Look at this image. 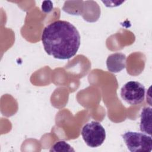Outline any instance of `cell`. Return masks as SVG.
<instances>
[{
	"label": "cell",
	"mask_w": 152,
	"mask_h": 152,
	"mask_svg": "<svg viewBox=\"0 0 152 152\" xmlns=\"http://www.w3.org/2000/svg\"><path fill=\"white\" fill-rule=\"evenodd\" d=\"M41 40L45 52L55 59H69L74 56L80 46V35L71 23L56 20L43 29Z\"/></svg>",
	"instance_id": "6da1fadb"
},
{
	"label": "cell",
	"mask_w": 152,
	"mask_h": 152,
	"mask_svg": "<svg viewBox=\"0 0 152 152\" xmlns=\"http://www.w3.org/2000/svg\"><path fill=\"white\" fill-rule=\"evenodd\" d=\"M81 134L86 144L91 148L100 146L106 139V131L97 121H92L86 124L81 129Z\"/></svg>",
	"instance_id": "7a4b0ae2"
},
{
	"label": "cell",
	"mask_w": 152,
	"mask_h": 152,
	"mask_svg": "<svg viewBox=\"0 0 152 152\" xmlns=\"http://www.w3.org/2000/svg\"><path fill=\"white\" fill-rule=\"evenodd\" d=\"M122 137L127 148L131 152H150L152 150L151 135L143 132L127 131L122 135Z\"/></svg>",
	"instance_id": "3957f363"
},
{
	"label": "cell",
	"mask_w": 152,
	"mask_h": 152,
	"mask_svg": "<svg viewBox=\"0 0 152 152\" xmlns=\"http://www.w3.org/2000/svg\"><path fill=\"white\" fill-rule=\"evenodd\" d=\"M145 88L140 83L130 81L125 83L121 90V96L127 103L136 105L142 103L145 99Z\"/></svg>",
	"instance_id": "277c9868"
},
{
	"label": "cell",
	"mask_w": 152,
	"mask_h": 152,
	"mask_svg": "<svg viewBox=\"0 0 152 152\" xmlns=\"http://www.w3.org/2000/svg\"><path fill=\"white\" fill-rule=\"evenodd\" d=\"M126 56L122 53H115L110 55L106 60L107 69L113 73H117L125 68Z\"/></svg>",
	"instance_id": "5b68a950"
},
{
	"label": "cell",
	"mask_w": 152,
	"mask_h": 152,
	"mask_svg": "<svg viewBox=\"0 0 152 152\" xmlns=\"http://www.w3.org/2000/svg\"><path fill=\"white\" fill-rule=\"evenodd\" d=\"M140 129L141 132L151 135V107L147 106L142 109L140 115Z\"/></svg>",
	"instance_id": "8992f818"
},
{
	"label": "cell",
	"mask_w": 152,
	"mask_h": 152,
	"mask_svg": "<svg viewBox=\"0 0 152 152\" xmlns=\"http://www.w3.org/2000/svg\"><path fill=\"white\" fill-rule=\"evenodd\" d=\"M50 151H75L74 149L66 142L59 141L56 142L51 147Z\"/></svg>",
	"instance_id": "52a82bcc"
},
{
	"label": "cell",
	"mask_w": 152,
	"mask_h": 152,
	"mask_svg": "<svg viewBox=\"0 0 152 152\" xmlns=\"http://www.w3.org/2000/svg\"><path fill=\"white\" fill-rule=\"evenodd\" d=\"M53 8V4L51 1H44L42 5V11L45 12H49Z\"/></svg>",
	"instance_id": "ba28073f"
}]
</instances>
